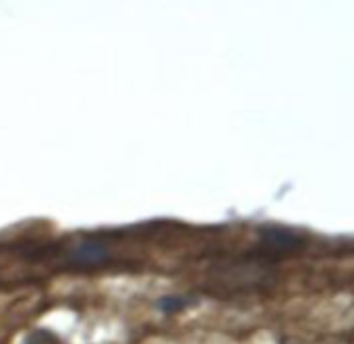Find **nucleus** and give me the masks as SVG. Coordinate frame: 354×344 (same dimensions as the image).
Segmentation results:
<instances>
[{"instance_id":"obj_2","label":"nucleus","mask_w":354,"mask_h":344,"mask_svg":"<svg viewBox=\"0 0 354 344\" xmlns=\"http://www.w3.org/2000/svg\"><path fill=\"white\" fill-rule=\"evenodd\" d=\"M108 260V249L100 241L79 243L73 251V262L79 266H97Z\"/></svg>"},{"instance_id":"obj_1","label":"nucleus","mask_w":354,"mask_h":344,"mask_svg":"<svg viewBox=\"0 0 354 344\" xmlns=\"http://www.w3.org/2000/svg\"><path fill=\"white\" fill-rule=\"evenodd\" d=\"M261 245L268 251H276V253H286V251H297L303 247V239L288 228H280V226H270L261 230Z\"/></svg>"},{"instance_id":"obj_4","label":"nucleus","mask_w":354,"mask_h":344,"mask_svg":"<svg viewBox=\"0 0 354 344\" xmlns=\"http://www.w3.org/2000/svg\"><path fill=\"white\" fill-rule=\"evenodd\" d=\"M185 303H187V301L180 299V297H168V299H162V301H160V307H162L164 311H178V309H183Z\"/></svg>"},{"instance_id":"obj_3","label":"nucleus","mask_w":354,"mask_h":344,"mask_svg":"<svg viewBox=\"0 0 354 344\" xmlns=\"http://www.w3.org/2000/svg\"><path fill=\"white\" fill-rule=\"evenodd\" d=\"M25 344H64L56 334H52L50 330H33Z\"/></svg>"}]
</instances>
